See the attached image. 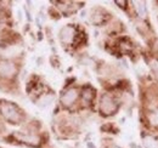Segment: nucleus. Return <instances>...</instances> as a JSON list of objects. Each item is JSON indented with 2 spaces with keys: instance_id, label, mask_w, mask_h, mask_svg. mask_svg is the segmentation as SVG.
I'll return each mask as SVG.
<instances>
[{
  "instance_id": "obj_1",
  "label": "nucleus",
  "mask_w": 158,
  "mask_h": 148,
  "mask_svg": "<svg viewBox=\"0 0 158 148\" xmlns=\"http://www.w3.org/2000/svg\"><path fill=\"white\" fill-rule=\"evenodd\" d=\"M0 112H1L2 117L12 124H19L22 119L20 109L10 102H2L0 106Z\"/></svg>"
},
{
  "instance_id": "obj_2",
  "label": "nucleus",
  "mask_w": 158,
  "mask_h": 148,
  "mask_svg": "<svg viewBox=\"0 0 158 148\" xmlns=\"http://www.w3.org/2000/svg\"><path fill=\"white\" fill-rule=\"evenodd\" d=\"M118 109V103L108 95H103L100 101V112L103 115H111L114 114Z\"/></svg>"
},
{
  "instance_id": "obj_3",
  "label": "nucleus",
  "mask_w": 158,
  "mask_h": 148,
  "mask_svg": "<svg viewBox=\"0 0 158 148\" xmlns=\"http://www.w3.org/2000/svg\"><path fill=\"white\" fill-rule=\"evenodd\" d=\"M76 28L72 27V26H66L61 29L60 32V39L63 44H72L74 41V38H76Z\"/></svg>"
},
{
  "instance_id": "obj_4",
  "label": "nucleus",
  "mask_w": 158,
  "mask_h": 148,
  "mask_svg": "<svg viewBox=\"0 0 158 148\" xmlns=\"http://www.w3.org/2000/svg\"><path fill=\"white\" fill-rule=\"evenodd\" d=\"M78 98V91L76 89H68L66 92L61 96V103L64 107H69L73 105Z\"/></svg>"
},
{
  "instance_id": "obj_5",
  "label": "nucleus",
  "mask_w": 158,
  "mask_h": 148,
  "mask_svg": "<svg viewBox=\"0 0 158 148\" xmlns=\"http://www.w3.org/2000/svg\"><path fill=\"white\" fill-rule=\"evenodd\" d=\"M16 73V67L10 61H0V75L10 78Z\"/></svg>"
},
{
  "instance_id": "obj_6",
  "label": "nucleus",
  "mask_w": 158,
  "mask_h": 148,
  "mask_svg": "<svg viewBox=\"0 0 158 148\" xmlns=\"http://www.w3.org/2000/svg\"><path fill=\"white\" fill-rule=\"evenodd\" d=\"M21 140L24 142V143H27V145H29V146H39V137H37V136H19Z\"/></svg>"
},
{
  "instance_id": "obj_7",
  "label": "nucleus",
  "mask_w": 158,
  "mask_h": 148,
  "mask_svg": "<svg viewBox=\"0 0 158 148\" xmlns=\"http://www.w3.org/2000/svg\"><path fill=\"white\" fill-rule=\"evenodd\" d=\"M94 92H95V91H94L91 88H89V86H88V88H84V89H83V93H81V95H83V98H84L86 102L93 101L94 95H95Z\"/></svg>"
},
{
  "instance_id": "obj_8",
  "label": "nucleus",
  "mask_w": 158,
  "mask_h": 148,
  "mask_svg": "<svg viewBox=\"0 0 158 148\" xmlns=\"http://www.w3.org/2000/svg\"><path fill=\"white\" fill-rule=\"evenodd\" d=\"M93 22L95 23V24H100V23H102L103 21H105V17H103V12H101V10H96L94 14H93Z\"/></svg>"
},
{
  "instance_id": "obj_9",
  "label": "nucleus",
  "mask_w": 158,
  "mask_h": 148,
  "mask_svg": "<svg viewBox=\"0 0 158 148\" xmlns=\"http://www.w3.org/2000/svg\"><path fill=\"white\" fill-rule=\"evenodd\" d=\"M135 4L139 5V6H136V9H138L140 16H141V17H145V16H146V7H145V2H135Z\"/></svg>"
},
{
  "instance_id": "obj_10",
  "label": "nucleus",
  "mask_w": 158,
  "mask_h": 148,
  "mask_svg": "<svg viewBox=\"0 0 158 148\" xmlns=\"http://www.w3.org/2000/svg\"><path fill=\"white\" fill-rule=\"evenodd\" d=\"M150 121L153 124V125H158V109L155 112H152L150 114Z\"/></svg>"
},
{
  "instance_id": "obj_11",
  "label": "nucleus",
  "mask_w": 158,
  "mask_h": 148,
  "mask_svg": "<svg viewBox=\"0 0 158 148\" xmlns=\"http://www.w3.org/2000/svg\"><path fill=\"white\" fill-rule=\"evenodd\" d=\"M112 148H118V147H112Z\"/></svg>"
}]
</instances>
